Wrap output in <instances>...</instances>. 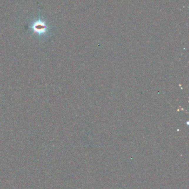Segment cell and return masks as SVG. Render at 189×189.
Segmentation results:
<instances>
[{
  "label": "cell",
  "instance_id": "obj_1",
  "mask_svg": "<svg viewBox=\"0 0 189 189\" xmlns=\"http://www.w3.org/2000/svg\"><path fill=\"white\" fill-rule=\"evenodd\" d=\"M35 27H36V29L38 30H42L45 29L44 24L41 22H37L36 23Z\"/></svg>",
  "mask_w": 189,
  "mask_h": 189
}]
</instances>
